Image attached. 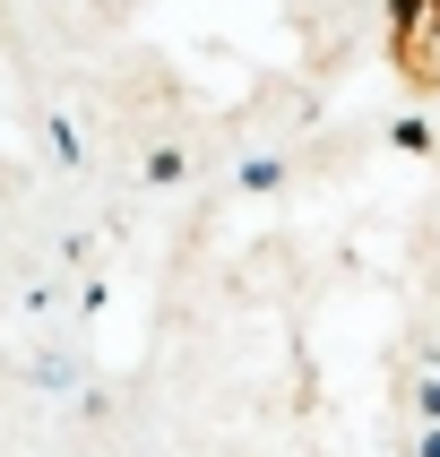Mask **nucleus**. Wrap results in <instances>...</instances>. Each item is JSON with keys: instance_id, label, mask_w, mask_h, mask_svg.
<instances>
[{"instance_id": "nucleus-1", "label": "nucleus", "mask_w": 440, "mask_h": 457, "mask_svg": "<svg viewBox=\"0 0 440 457\" xmlns=\"http://www.w3.org/2000/svg\"><path fill=\"white\" fill-rule=\"evenodd\" d=\"M388 52H397L406 87L440 96V0H397L388 9Z\"/></svg>"}]
</instances>
